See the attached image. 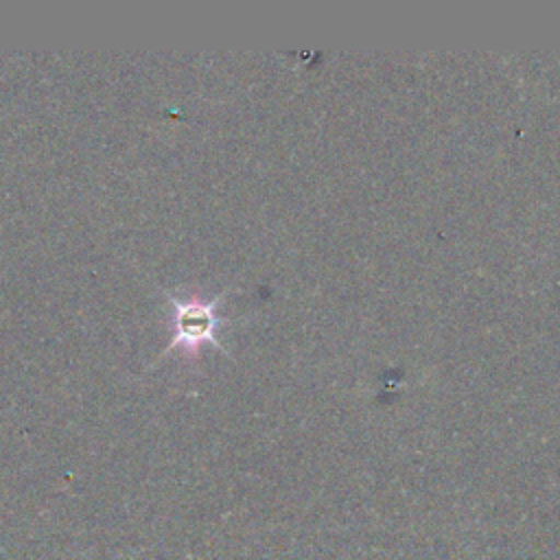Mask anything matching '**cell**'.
<instances>
[{
    "label": "cell",
    "instance_id": "cell-1",
    "mask_svg": "<svg viewBox=\"0 0 560 560\" xmlns=\"http://www.w3.org/2000/svg\"><path fill=\"white\" fill-rule=\"evenodd\" d=\"M217 300L210 304H201V302H177V339L171 343L177 346H197L203 339H212L217 346L219 341L214 339V326H217V317L212 313Z\"/></svg>",
    "mask_w": 560,
    "mask_h": 560
}]
</instances>
